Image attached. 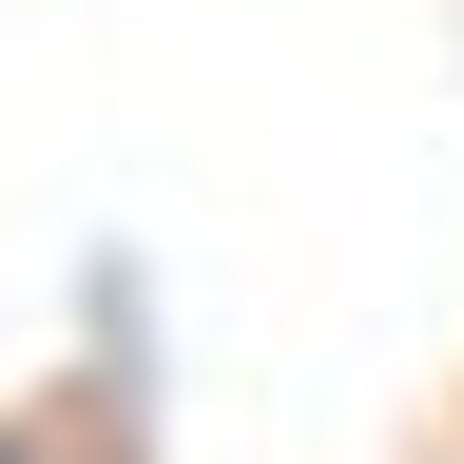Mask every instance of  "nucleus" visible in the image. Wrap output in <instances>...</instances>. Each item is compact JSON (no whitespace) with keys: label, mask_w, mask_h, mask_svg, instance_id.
<instances>
[{"label":"nucleus","mask_w":464,"mask_h":464,"mask_svg":"<svg viewBox=\"0 0 464 464\" xmlns=\"http://www.w3.org/2000/svg\"><path fill=\"white\" fill-rule=\"evenodd\" d=\"M0 464H39V445H0Z\"/></svg>","instance_id":"f257e3e1"}]
</instances>
